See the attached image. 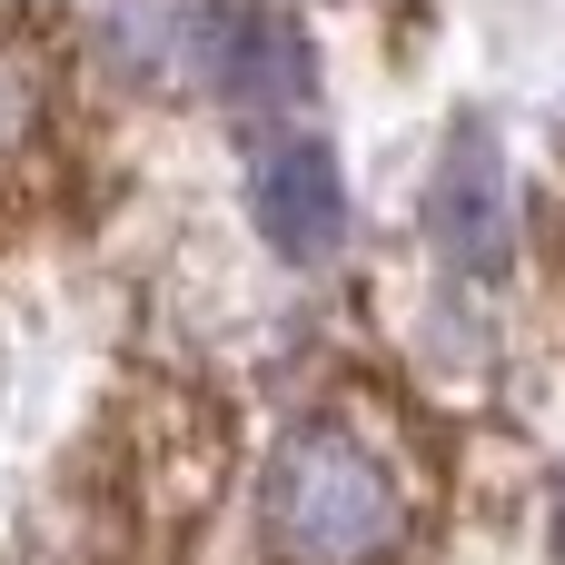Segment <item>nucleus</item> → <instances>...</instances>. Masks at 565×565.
Returning <instances> with one entry per match:
<instances>
[{
    "instance_id": "obj_1",
    "label": "nucleus",
    "mask_w": 565,
    "mask_h": 565,
    "mask_svg": "<svg viewBox=\"0 0 565 565\" xmlns=\"http://www.w3.org/2000/svg\"><path fill=\"white\" fill-rule=\"evenodd\" d=\"M268 556L278 565H387L407 536V487L377 437L348 417H318L268 467Z\"/></svg>"
},
{
    "instance_id": "obj_2",
    "label": "nucleus",
    "mask_w": 565,
    "mask_h": 565,
    "mask_svg": "<svg viewBox=\"0 0 565 565\" xmlns=\"http://www.w3.org/2000/svg\"><path fill=\"white\" fill-rule=\"evenodd\" d=\"M427 238L457 278H497L516 248V189H507V149L487 129H457L437 179H427Z\"/></svg>"
},
{
    "instance_id": "obj_3",
    "label": "nucleus",
    "mask_w": 565,
    "mask_h": 565,
    "mask_svg": "<svg viewBox=\"0 0 565 565\" xmlns=\"http://www.w3.org/2000/svg\"><path fill=\"white\" fill-rule=\"evenodd\" d=\"M248 209H258V238H268L278 258H298V268L348 238V179H338V159H328L318 139L268 149V159L248 169Z\"/></svg>"
},
{
    "instance_id": "obj_4",
    "label": "nucleus",
    "mask_w": 565,
    "mask_h": 565,
    "mask_svg": "<svg viewBox=\"0 0 565 565\" xmlns=\"http://www.w3.org/2000/svg\"><path fill=\"white\" fill-rule=\"evenodd\" d=\"M199 79L238 109H288V99H308V40L278 10H209L199 20Z\"/></svg>"
},
{
    "instance_id": "obj_5",
    "label": "nucleus",
    "mask_w": 565,
    "mask_h": 565,
    "mask_svg": "<svg viewBox=\"0 0 565 565\" xmlns=\"http://www.w3.org/2000/svg\"><path fill=\"white\" fill-rule=\"evenodd\" d=\"M40 109H50V70H40V50H30V40H0V169L30 159Z\"/></svg>"
}]
</instances>
